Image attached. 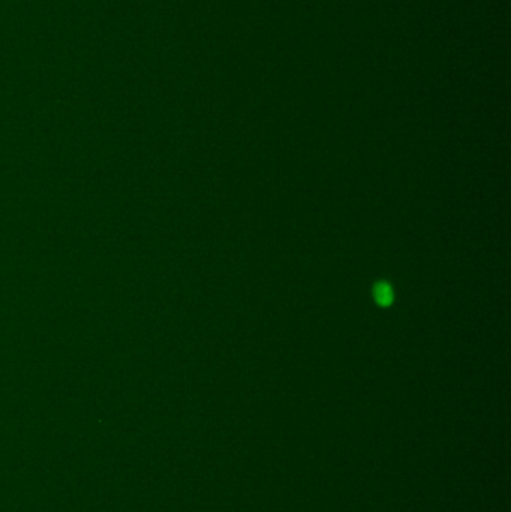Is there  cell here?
Masks as SVG:
<instances>
[{
	"label": "cell",
	"mask_w": 511,
	"mask_h": 512,
	"mask_svg": "<svg viewBox=\"0 0 511 512\" xmlns=\"http://www.w3.org/2000/svg\"><path fill=\"white\" fill-rule=\"evenodd\" d=\"M375 297H376V301L382 306H387L393 301V292H392V288L386 283H381L376 286L375 289Z\"/></svg>",
	"instance_id": "6da1fadb"
}]
</instances>
